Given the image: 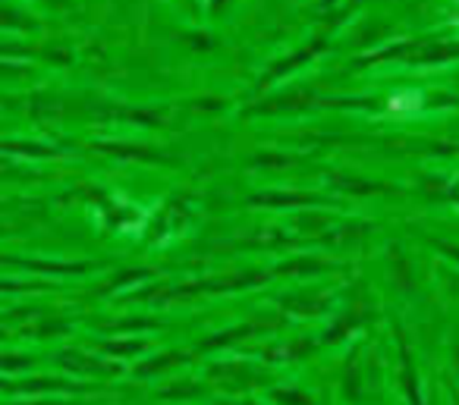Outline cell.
<instances>
[{
    "label": "cell",
    "instance_id": "cell-1",
    "mask_svg": "<svg viewBox=\"0 0 459 405\" xmlns=\"http://www.w3.org/2000/svg\"><path fill=\"white\" fill-rule=\"evenodd\" d=\"M26 367H32V358H29V355H7V352H0V371L20 374V371H26Z\"/></svg>",
    "mask_w": 459,
    "mask_h": 405
}]
</instances>
